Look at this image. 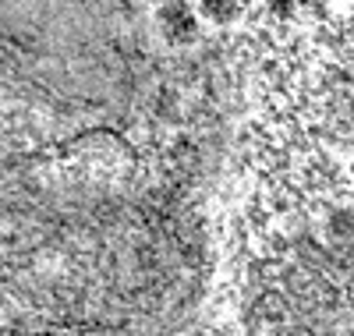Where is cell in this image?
<instances>
[{
    "instance_id": "cell-1",
    "label": "cell",
    "mask_w": 354,
    "mask_h": 336,
    "mask_svg": "<svg viewBox=\"0 0 354 336\" xmlns=\"http://www.w3.org/2000/svg\"><path fill=\"white\" fill-rule=\"evenodd\" d=\"M153 18L167 46H188L198 39V18L188 8V0H163L153 11Z\"/></svg>"
},
{
    "instance_id": "cell-2",
    "label": "cell",
    "mask_w": 354,
    "mask_h": 336,
    "mask_svg": "<svg viewBox=\"0 0 354 336\" xmlns=\"http://www.w3.org/2000/svg\"><path fill=\"white\" fill-rule=\"evenodd\" d=\"M198 8H202V15L209 21L230 25V21L241 18V11L248 8V0H198Z\"/></svg>"
},
{
    "instance_id": "cell-3",
    "label": "cell",
    "mask_w": 354,
    "mask_h": 336,
    "mask_svg": "<svg viewBox=\"0 0 354 336\" xmlns=\"http://www.w3.org/2000/svg\"><path fill=\"white\" fill-rule=\"evenodd\" d=\"M262 4L270 8L277 18H290V15H294V4H290V0H262Z\"/></svg>"
}]
</instances>
